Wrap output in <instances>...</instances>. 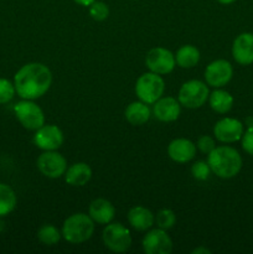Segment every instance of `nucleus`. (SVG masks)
<instances>
[{
    "instance_id": "obj_1",
    "label": "nucleus",
    "mask_w": 253,
    "mask_h": 254,
    "mask_svg": "<svg viewBox=\"0 0 253 254\" xmlns=\"http://www.w3.org/2000/svg\"><path fill=\"white\" fill-rule=\"evenodd\" d=\"M52 84V73L49 67L40 62L26 64L15 73L14 86L17 96L22 99L41 98Z\"/></svg>"
},
{
    "instance_id": "obj_2",
    "label": "nucleus",
    "mask_w": 253,
    "mask_h": 254,
    "mask_svg": "<svg viewBox=\"0 0 253 254\" xmlns=\"http://www.w3.org/2000/svg\"><path fill=\"white\" fill-rule=\"evenodd\" d=\"M207 163L212 174L225 180L236 178L242 170L243 165L241 154L228 145L216 146L207 155Z\"/></svg>"
},
{
    "instance_id": "obj_3",
    "label": "nucleus",
    "mask_w": 253,
    "mask_h": 254,
    "mask_svg": "<svg viewBox=\"0 0 253 254\" xmlns=\"http://www.w3.org/2000/svg\"><path fill=\"white\" fill-rule=\"evenodd\" d=\"M94 222L86 213H73L64 220L62 238L71 245H81L93 236Z\"/></svg>"
},
{
    "instance_id": "obj_4",
    "label": "nucleus",
    "mask_w": 253,
    "mask_h": 254,
    "mask_svg": "<svg viewBox=\"0 0 253 254\" xmlns=\"http://www.w3.org/2000/svg\"><path fill=\"white\" fill-rule=\"evenodd\" d=\"M165 82L163 77L154 72L143 73L135 83V94L139 101L146 104H154L164 96Z\"/></svg>"
},
{
    "instance_id": "obj_5",
    "label": "nucleus",
    "mask_w": 253,
    "mask_h": 254,
    "mask_svg": "<svg viewBox=\"0 0 253 254\" xmlns=\"http://www.w3.org/2000/svg\"><path fill=\"white\" fill-rule=\"evenodd\" d=\"M208 97L210 91L206 82L200 79H190L180 87L178 101L185 108L197 109L208 101Z\"/></svg>"
},
{
    "instance_id": "obj_6",
    "label": "nucleus",
    "mask_w": 253,
    "mask_h": 254,
    "mask_svg": "<svg viewBox=\"0 0 253 254\" xmlns=\"http://www.w3.org/2000/svg\"><path fill=\"white\" fill-rule=\"evenodd\" d=\"M102 240L104 246L114 253H124L130 248L131 235L130 231L119 222H111L106 225Z\"/></svg>"
},
{
    "instance_id": "obj_7",
    "label": "nucleus",
    "mask_w": 253,
    "mask_h": 254,
    "mask_svg": "<svg viewBox=\"0 0 253 254\" xmlns=\"http://www.w3.org/2000/svg\"><path fill=\"white\" fill-rule=\"evenodd\" d=\"M14 113L20 124L27 130H37L45 124L44 111L30 99L17 102L14 106Z\"/></svg>"
},
{
    "instance_id": "obj_8",
    "label": "nucleus",
    "mask_w": 253,
    "mask_h": 254,
    "mask_svg": "<svg viewBox=\"0 0 253 254\" xmlns=\"http://www.w3.org/2000/svg\"><path fill=\"white\" fill-rule=\"evenodd\" d=\"M37 169L49 179H60L67 170V160L57 150H46L37 158Z\"/></svg>"
},
{
    "instance_id": "obj_9",
    "label": "nucleus",
    "mask_w": 253,
    "mask_h": 254,
    "mask_svg": "<svg viewBox=\"0 0 253 254\" xmlns=\"http://www.w3.org/2000/svg\"><path fill=\"white\" fill-rule=\"evenodd\" d=\"M145 64L148 69L160 76L169 74L176 66L175 55L164 47H154L146 54Z\"/></svg>"
},
{
    "instance_id": "obj_10",
    "label": "nucleus",
    "mask_w": 253,
    "mask_h": 254,
    "mask_svg": "<svg viewBox=\"0 0 253 254\" xmlns=\"http://www.w3.org/2000/svg\"><path fill=\"white\" fill-rule=\"evenodd\" d=\"M233 77V67L227 60H215L205 69V81L207 86L222 88Z\"/></svg>"
},
{
    "instance_id": "obj_11",
    "label": "nucleus",
    "mask_w": 253,
    "mask_h": 254,
    "mask_svg": "<svg viewBox=\"0 0 253 254\" xmlns=\"http://www.w3.org/2000/svg\"><path fill=\"white\" fill-rule=\"evenodd\" d=\"M243 133H245V126L242 122L230 117L220 119L213 127V135L223 144H232L241 140Z\"/></svg>"
},
{
    "instance_id": "obj_12",
    "label": "nucleus",
    "mask_w": 253,
    "mask_h": 254,
    "mask_svg": "<svg viewBox=\"0 0 253 254\" xmlns=\"http://www.w3.org/2000/svg\"><path fill=\"white\" fill-rule=\"evenodd\" d=\"M63 140V133L55 124H44L34 134V144L44 151L57 150L62 146Z\"/></svg>"
},
{
    "instance_id": "obj_13",
    "label": "nucleus",
    "mask_w": 253,
    "mask_h": 254,
    "mask_svg": "<svg viewBox=\"0 0 253 254\" xmlns=\"http://www.w3.org/2000/svg\"><path fill=\"white\" fill-rule=\"evenodd\" d=\"M143 251L145 254H170L173 251V241L165 230L155 228L144 236Z\"/></svg>"
},
{
    "instance_id": "obj_14",
    "label": "nucleus",
    "mask_w": 253,
    "mask_h": 254,
    "mask_svg": "<svg viewBox=\"0 0 253 254\" xmlns=\"http://www.w3.org/2000/svg\"><path fill=\"white\" fill-rule=\"evenodd\" d=\"M232 57L241 66H250L253 64V34L242 32L232 44Z\"/></svg>"
},
{
    "instance_id": "obj_15",
    "label": "nucleus",
    "mask_w": 253,
    "mask_h": 254,
    "mask_svg": "<svg viewBox=\"0 0 253 254\" xmlns=\"http://www.w3.org/2000/svg\"><path fill=\"white\" fill-rule=\"evenodd\" d=\"M153 116L164 123L175 122L181 114V104L174 97H161L153 104Z\"/></svg>"
},
{
    "instance_id": "obj_16",
    "label": "nucleus",
    "mask_w": 253,
    "mask_h": 254,
    "mask_svg": "<svg viewBox=\"0 0 253 254\" xmlns=\"http://www.w3.org/2000/svg\"><path fill=\"white\" fill-rule=\"evenodd\" d=\"M196 144L186 138H176L168 145V155L173 161L185 164L192 160L196 155Z\"/></svg>"
},
{
    "instance_id": "obj_17",
    "label": "nucleus",
    "mask_w": 253,
    "mask_h": 254,
    "mask_svg": "<svg viewBox=\"0 0 253 254\" xmlns=\"http://www.w3.org/2000/svg\"><path fill=\"white\" fill-rule=\"evenodd\" d=\"M88 215L94 223L108 225L116 217V207L106 198H96L89 205Z\"/></svg>"
},
{
    "instance_id": "obj_18",
    "label": "nucleus",
    "mask_w": 253,
    "mask_h": 254,
    "mask_svg": "<svg viewBox=\"0 0 253 254\" xmlns=\"http://www.w3.org/2000/svg\"><path fill=\"white\" fill-rule=\"evenodd\" d=\"M63 176L67 185L81 188L87 185L92 179V169L87 163H74L67 168Z\"/></svg>"
},
{
    "instance_id": "obj_19",
    "label": "nucleus",
    "mask_w": 253,
    "mask_h": 254,
    "mask_svg": "<svg viewBox=\"0 0 253 254\" xmlns=\"http://www.w3.org/2000/svg\"><path fill=\"white\" fill-rule=\"evenodd\" d=\"M128 222L134 230L143 232L153 227L155 223V216L144 206H134L128 212Z\"/></svg>"
},
{
    "instance_id": "obj_20",
    "label": "nucleus",
    "mask_w": 253,
    "mask_h": 254,
    "mask_svg": "<svg viewBox=\"0 0 253 254\" xmlns=\"http://www.w3.org/2000/svg\"><path fill=\"white\" fill-rule=\"evenodd\" d=\"M124 117L131 126H143L150 119L151 109L149 108V104L141 101L131 102L129 106H126V111H124Z\"/></svg>"
},
{
    "instance_id": "obj_21",
    "label": "nucleus",
    "mask_w": 253,
    "mask_h": 254,
    "mask_svg": "<svg viewBox=\"0 0 253 254\" xmlns=\"http://www.w3.org/2000/svg\"><path fill=\"white\" fill-rule=\"evenodd\" d=\"M233 102L235 99H233L232 94L222 88H216L208 97L211 109L218 114L228 113L232 109Z\"/></svg>"
},
{
    "instance_id": "obj_22",
    "label": "nucleus",
    "mask_w": 253,
    "mask_h": 254,
    "mask_svg": "<svg viewBox=\"0 0 253 254\" xmlns=\"http://www.w3.org/2000/svg\"><path fill=\"white\" fill-rule=\"evenodd\" d=\"M200 51L193 45H184L175 55L176 64L181 68H193L200 62Z\"/></svg>"
},
{
    "instance_id": "obj_23",
    "label": "nucleus",
    "mask_w": 253,
    "mask_h": 254,
    "mask_svg": "<svg viewBox=\"0 0 253 254\" xmlns=\"http://www.w3.org/2000/svg\"><path fill=\"white\" fill-rule=\"evenodd\" d=\"M16 207L15 191L6 184H0V217L7 216Z\"/></svg>"
},
{
    "instance_id": "obj_24",
    "label": "nucleus",
    "mask_w": 253,
    "mask_h": 254,
    "mask_svg": "<svg viewBox=\"0 0 253 254\" xmlns=\"http://www.w3.org/2000/svg\"><path fill=\"white\" fill-rule=\"evenodd\" d=\"M37 238L45 246H55L60 242L62 238V233L59 228L54 225H42L37 231Z\"/></svg>"
},
{
    "instance_id": "obj_25",
    "label": "nucleus",
    "mask_w": 253,
    "mask_h": 254,
    "mask_svg": "<svg viewBox=\"0 0 253 254\" xmlns=\"http://www.w3.org/2000/svg\"><path fill=\"white\" fill-rule=\"evenodd\" d=\"M155 223L158 226V228L161 230H170L175 226L176 223V215L173 210L170 208H163V210L159 211L155 216Z\"/></svg>"
},
{
    "instance_id": "obj_26",
    "label": "nucleus",
    "mask_w": 253,
    "mask_h": 254,
    "mask_svg": "<svg viewBox=\"0 0 253 254\" xmlns=\"http://www.w3.org/2000/svg\"><path fill=\"white\" fill-rule=\"evenodd\" d=\"M89 16L94 20V21H104L107 17L109 16V7L106 2L103 1H96L92 2L88 6Z\"/></svg>"
},
{
    "instance_id": "obj_27",
    "label": "nucleus",
    "mask_w": 253,
    "mask_h": 254,
    "mask_svg": "<svg viewBox=\"0 0 253 254\" xmlns=\"http://www.w3.org/2000/svg\"><path fill=\"white\" fill-rule=\"evenodd\" d=\"M211 168L208 165L207 161L198 160L196 163L192 164L191 166V175H192L193 179L198 181H206L210 179L211 176Z\"/></svg>"
},
{
    "instance_id": "obj_28",
    "label": "nucleus",
    "mask_w": 253,
    "mask_h": 254,
    "mask_svg": "<svg viewBox=\"0 0 253 254\" xmlns=\"http://www.w3.org/2000/svg\"><path fill=\"white\" fill-rule=\"evenodd\" d=\"M15 93L16 91L14 83L6 78H0V104L9 103L14 98Z\"/></svg>"
},
{
    "instance_id": "obj_29",
    "label": "nucleus",
    "mask_w": 253,
    "mask_h": 254,
    "mask_svg": "<svg viewBox=\"0 0 253 254\" xmlns=\"http://www.w3.org/2000/svg\"><path fill=\"white\" fill-rule=\"evenodd\" d=\"M196 148L203 154H210L213 149L216 148V141L212 136L210 135H202L198 138L197 143H196Z\"/></svg>"
},
{
    "instance_id": "obj_30",
    "label": "nucleus",
    "mask_w": 253,
    "mask_h": 254,
    "mask_svg": "<svg viewBox=\"0 0 253 254\" xmlns=\"http://www.w3.org/2000/svg\"><path fill=\"white\" fill-rule=\"evenodd\" d=\"M241 144H242L243 150L248 155L253 156V126H250L247 130H245L242 138H241Z\"/></svg>"
},
{
    "instance_id": "obj_31",
    "label": "nucleus",
    "mask_w": 253,
    "mask_h": 254,
    "mask_svg": "<svg viewBox=\"0 0 253 254\" xmlns=\"http://www.w3.org/2000/svg\"><path fill=\"white\" fill-rule=\"evenodd\" d=\"M191 253L192 254H211V251L207 250L206 247H198V248H196V250H193Z\"/></svg>"
},
{
    "instance_id": "obj_32",
    "label": "nucleus",
    "mask_w": 253,
    "mask_h": 254,
    "mask_svg": "<svg viewBox=\"0 0 253 254\" xmlns=\"http://www.w3.org/2000/svg\"><path fill=\"white\" fill-rule=\"evenodd\" d=\"M73 1L77 2L78 5H81V6H89V5L93 1H96V0H73Z\"/></svg>"
},
{
    "instance_id": "obj_33",
    "label": "nucleus",
    "mask_w": 253,
    "mask_h": 254,
    "mask_svg": "<svg viewBox=\"0 0 253 254\" xmlns=\"http://www.w3.org/2000/svg\"><path fill=\"white\" fill-rule=\"evenodd\" d=\"M218 2H220V4H223V5H230V4H232V2H235L236 0H217Z\"/></svg>"
},
{
    "instance_id": "obj_34",
    "label": "nucleus",
    "mask_w": 253,
    "mask_h": 254,
    "mask_svg": "<svg viewBox=\"0 0 253 254\" xmlns=\"http://www.w3.org/2000/svg\"><path fill=\"white\" fill-rule=\"evenodd\" d=\"M134 1H138V0H134Z\"/></svg>"
}]
</instances>
